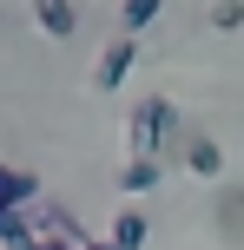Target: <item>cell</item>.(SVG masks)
<instances>
[{
    "instance_id": "ba28073f",
    "label": "cell",
    "mask_w": 244,
    "mask_h": 250,
    "mask_svg": "<svg viewBox=\"0 0 244 250\" xmlns=\"http://www.w3.org/2000/svg\"><path fill=\"white\" fill-rule=\"evenodd\" d=\"M224 230H231V237H244V191H231V198H224Z\"/></svg>"
},
{
    "instance_id": "9c48e42d",
    "label": "cell",
    "mask_w": 244,
    "mask_h": 250,
    "mask_svg": "<svg viewBox=\"0 0 244 250\" xmlns=\"http://www.w3.org/2000/svg\"><path fill=\"white\" fill-rule=\"evenodd\" d=\"M211 20H218L224 33H231V26H244V0H218V13H211Z\"/></svg>"
},
{
    "instance_id": "3957f363",
    "label": "cell",
    "mask_w": 244,
    "mask_h": 250,
    "mask_svg": "<svg viewBox=\"0 0 244 250\" xmlns=\"http://www.w3.org/2000/svg\"><path fill=\"white\" fill-rule=\"evenodd\" d=\"M33 13H40V26H46L53 40H66L79 26V13H73V0H33Z\"/></svg>"
},
{
    "instance_id": "30bf717a",
    "label": "cell",
    "mask_w": 244,
    "mask_h": 250,
    "mask_svg": "<svg viewBox=\"0 0 244 250\" xmlns=\"http://www.w3.org/2000/svg\"><path fill=\"white\" fill-rule=\"evenodd\" d=\"M79 250H112V244H79Z\"/></svg>"
},
{
    "instance_id": "7a4b0ae2",
    "label": "cell",
    "mask_w": 244,
    "mask_h": 250,
    "mask_svg": "<svg viewBox=\"0 0 244 250\" xmlns=\"http://www.w3.org/2000/svg\"><path fill=\"white\" fill-rule=\"evenodd\" d=\"M132 60H139V40H119V46H112V53L99 60V73H92V86H99V92H112L119 79L132 73Z\"/></svg>"
},
{
    "instance_id": "8992f818",
    "label": "cell",
    "mask_w": 244,
    "mask_h": 250,
    "mask_svg": "<svg viewBox=\"0 0 244 250\" xmlns=\"http://www.w3.org/2000/svg\"><path fill=\"white\" fill-rule=\"evenodd\" d=\"M119 185L139 198V191H152L158 185V158H126V171H119Z\"/></svg>"
},
{
    "instance_id": "6da1fadb",
    "label": "cell",
    "mask_w": 244,
    "mask_h": 250,
    "mask_svg": "<svg viewBox=\"0 0 244 250\" xmlns=\"http://www.w3.org/2000/svg\"><path fill=\"white\" fill-rule=\"evenodd\" d=\"M178 125V112H172L165 99H145L139 119H132V158H158V138Z\"/></svg>"
},
{
    "instance_id": "5b68a950",
    "label": "cell",
    "mask_w": 244,
    "mask_h": 250,
    "mask_svg": "<svg viewBox=\"0 0 244 250\" xmlns=\"http://www.w3.org/2000/svg\"><path fill=\"white\" fill-rule=\"evenodd\" d=\"M106 244H112V250H139V244H145V217H139V211H119Z\"/></svg>"
},
{
    "instance_id": "277c9868",
    "label": "cell",
    "mask_w": 244,
    "mask_h": 250,
    "mask_svg": "<svg viewBox=\"0 0 244 250\" xmlns=\"http://www.w3.org/2000/svg\"><path fill=\"white\" fill-rule=\"evenodd\" d=\"M185 165H192L198 178H218V171H224V151H218V138H192V145H185Z\"/></svg>"
},
{
    "instance_id": "52a82bcc",
    "label": "cell",
    "mask_w": 244,
    "mask_h": 250,
    "mask_svg": "<svg viewBox=\"0 0 244 250\" xmlns=\"http://www.w3.org/2000/svg\"><path fill=\"white\" fill-rule=\"evenodd\" d=\"M158 7H165V0H126V33L152 26V20H158Z\"/></svg>"
}]
</instances>
